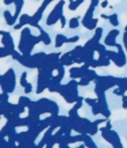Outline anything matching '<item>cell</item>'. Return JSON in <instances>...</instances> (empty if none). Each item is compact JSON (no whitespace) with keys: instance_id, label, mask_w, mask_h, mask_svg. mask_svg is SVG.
Segmentation results:
<instances>
[{"instance_id":"cell-1","label":"cell","mask_w":127,"mask_h":148,"mask_svg":"<svg viewBox=\"0 0 127 148\" xmlns=\"http://www.w3.org/2000/svg\"><path fill=\"white\" fill-rule=\"evenodd\" d=\"M15 86H16L15 72H14L13 68H8L0 76V88H1V91L10 94V92H13L15 90Z\"/></svg>"},{"instance_id":"cell-2","label":"cell","mask_w":127,"mask_h":148,"mask_svg":"<svg viewBox=\"0 0 127 148\" xmlns=\"http://www.w3.org/2000/svg\"><path fill=\"white\" fill-rule=\"evenodd\" d=\"M66 1L65 0H60L55 6L54 8L50 12V14L47 15V18H46V25L51 27V25H54L57 22L60 21V18L62 17L64 15V6H65Z\"/></svg>"},{"instance_id":"cell-3","label":"cell","mask_w":127,"mask_h":148,"mask_svg":"<svg viewBox=\"0 0 127 148\" xmlns=\"http://www.w3.org/2000/svg\"><path fill=\"white\" fill-rule=\"evenodd\" d=\"M52 1H53V0H43L40 7L35 12L33 15L30 16V20H29V24H28V25L33 27V28H38V27H39V21H40L42 17H43V14H44L45 8H46Z\"/></svg>"},{"instance_id":"cell-4","label":"cell","mask_w":127,"mask_h":148,"mask_svg":"<svg viewBox=\"0 0 127 148\" xmlns=\"http://www.w3.org/2000/svg\"><path fill=\"white\" fill-rule=\"evenodd\" d=\"M90 67L87 65V64H83L82 66H75V67H70V69H69V76H70V79H74V80H80V79H82V77H84L85 76V74H87V71L89 69Z\"/></svg>"},{"instance_id":"cell-5","label":"cell","mask_w":127,"mask_h":148,"mask_svg":"<svg viewBox=\"0 0 127 148\" xmlns=\"http://www.w3.org/2000/svg\"><path fill=\"white\" fill-rule=\"evenodd\" d=\"M30 35H32L30 28H23L22 29V32H21V36H20V42H18V51L22 54H24L25 51H27L28 39H29Z\"/></svg>"},{"instance_id":"cell-6","label":"cell","mask_w":127,"mask_h":148,"mask_svg":"<svg viewBox=\"0 0 127 148\" xmlns=\"http://www.w3.org/2000/svg\"><path fill=\"white\" fill-rule=\"evenodd\" d=\"M0 35H1V43H2V46L9 49L10 51H14V50H15V45H14V39H13L12 35H10L8 31H3V30L0 31Z\"/></svg>"},{"instance_id":"cell-7","label":"cell","mask_w":127,"mask_h":148,"mask_svg":"<svg viewBox=\"0 0 127 148\" xmlns=\"http://www.w3.org/2000/svg\"><path fill=\"white\" fill-rule=\"evenodd\" d=\"M119 34H120V31L118 30V29H112V30H110L109 32H107V35L105 36V38H104V44L106 45V46H115L118 43L115 42V39H117V37L119 36Z\"/></svg>"},{"instance_id":"cell-8","label":"cell","mask_w":127,"mask_h":148,"mask_svg":"<svg viewBox=\"0 0 127 148\" xmlns=\"http://www.w3.org/2000/svg\"><path fill=\"white\" fill-rule=\"evenodd\" d=\"M42 42V38L40 36H33V35H30L29 39H28V45H27V51L24 53V56H31V51L32 49L35 47V45H37L38 43Z\"/></svg>"},{"instance_id":"cell-9","label":"cell","mask_w":127,"mask_h":148,"mask_svg":"<svg viewBox=\"0 0 127 148\" xmlns=\"http://www.w3.org/2000/svg\"><path fill=\"white\" fill-rule=\"evenodd\" d=\"M82 52H83V46H81V45H77L73 50H70V57L74 60V64H77V65L82 64V61H81Z\"/></svg>"},{"instance_id":"cell-10","label":"cell","mask_w":127,"mask_h":148,"mask_svg":"<svg viewBox=\"0 0 127 148\" xmlns=\"http://www.w3.org/2000/svg\"><path fill=\"white\" fill-rule=\"evenodd\" d=\"M98 3H99V0H91V1H90V5H89V7H88V9H87V12H85V14H84L83 20L94 18V13H95V9H96V7L98 6Z\"/></svg>"},{"instance_id":"cell-11","label":"cell","mask_w":127,"mask_h":148,"mask_svg":"<svg viewBox=\"0 0 127 148\" xmlns=\"http://www.w3.org/2000/svg\"><path fill=\"white\" fill-rule=\"evenodd\" d=\"M104 121H107L106 120V118H102V119H97V120H94L92 123H91V125H90V127H89V130H88V134L89 135H95L98 131H99V128H98V125L99 124H102V123H104Z\"/></svg>"},{"instance_id":"cell-12","label":"cell","mask_w":127,"mask_h":148,"mask_svg":"<svg viewBox=\"0 0 127 148\" xmlns=\"http://www.w3.org/2000/svg\"><path fill=\"white\" fill-rule=\"evenodd\" d=\"M99 132H100L102 138H103L107 143H110V145L112 146V143H113V139H112L111 130H109V128H106L105 126H103V127H100V128H99Z\"/></svg>"},{"instance_id":"cell-13","label":"cell","mask_w":127,"mask_h":148,"mask_svg":"<svg viewBox=\"0 0 127 148\" xmlns=\"http://www.w3.org/2000/svg\"><path fill=\"white\" fill-rule=\"evenodd\" d=\"M29 20H30V15L29 14H21V16L18 17V23L14 25V29L15 30H18L22 27L29 24Z\"/></svg>"},{"instance_id":"cell-14","label":"cell","mask_w":127,"mask_h":148,"mask_svg":"<svg viewBox=\"0 0 127 148\" xmlns=\"http://www.w3.org/2000/svg\"><path fill=\"white\" fill-rule=\"evenodd\" d=\"M47 113L52 114V116H58L59 114V105L57 102L50 99L48 105H47Z\"/></svg>"},{"instance_id":"cell-15","label":"cell","mask_w":127,"mask_h":148,"mask_svg":"<svg viewBox=\"0 0 127 148\" xmlns=\"http://www.w3.org/2000/svg\"><path fill=\"white\" fill-rule=\"evenodd\" d=\"M98 18H90V20H82V25L88 30H94L97 28Z\"/></svg>"},{"instance_id":"cell-16","label":"cell","mask_w":127,"mask_h":148,"mask_svg":"<svg viewBox=\"0 0 127 148\" xmlns=\"http://www.w3.org/2000/svg\"><path fill=\"white\" fill-rule=\"evenodd\" d=\"M37 29L39 30V36H40V38H42V43H43L44 45H50V44H51V37H50V35H48L40 25H39Z\"/></svg>"},{"instance_id":"cell-17","label":"cell","mask_w":127,"mask_h":148,"mask_svg":"<svg viewBox=\"0 0 127 148\" xmlns=\"http://www.w3.org/2000/svg\"><path fill=\"white\" fill-rule=\"evenodd\" d=\"M60 62H61L64 66H70V65L74 64V60H73L72 57H70V51L65 52L64 54H61V57H60Z\"/></svg>"},{"instance_id":"cell-18","label":"cell","mask_w":127,"mask_h":148,"mask_svg":"<svg viewBox=\"0 0 127 148\" xmlns=\"http://www.w3.org/2000/svg\"><path fill=\"white\" fill-rule=\"evenodd\" d=\"M9 108H10V111H12L13 114H18V116H21V114L25 111V108H24L23 105L18 104V103H16V104L9 103Z\"/></svg>"},{"instance_id":"cell-19","label":"cell","mask_w":127,"mask_h":148,"mask_svg":"<svg viewBox=\"0 0 127 148\" xmlns=\"http://www.w3.org/2000/svg\"><path fill=\"white\" fill-rule=\"evenodd\" d=\"M100 16H102L103 18L107 20V21L111 23V25H112V27H118V25H119L118 15H117L115 13H113V14H111V15H105V14H102Z\"/></svg>"},{"instance_id":"cell-20","label":"cell","mask_w":127,"mask_h":148,"mask_svg":"<svg viewBox=\"0 0 127 148\" xmlns=\"http://www.w3.org/2000/svg\"><path fill=\"white\" fill-rule=\"evenodd\" d=\"M3 18H5V21H6V24L7 25H15V21H16V18L14 17V15H12V13L9 12V10H5L3 12Z\"/></svg>"},{"instance_id":"cell-21","label":"cell","mask_w":127,"mask_h":148,"mask_svg":"<svg viewBox=\"0 0 127 148\" xmlns=\"http://www.w3.org/2000/svg\"><path fill=\"white\" fill-rule=\"evenodd\" d=\"M115 47H117V52H118L119 59H120L122 66H125L126 62H127V59H126V53H125V51H124V47L121 46V44H117Z\"/></svg>"},{"instance_id":"cell-22","label":"cell","mask_w":127,"mask_h":148,"mask_svg":"<svg viewBox=\"0 0 127 148\" xmlns=\"http://www.w3.org/2000/svg\"><path fill=\"white\" fill-rule=\"evenodd\" d=\"M14 5H15V13H14V17L17 20L21 16V9L24 5V0H14Z\"/></svg>"},{"instance_id":"cell-23","label":"cell","mask_w":127,"mask_h":148,"mask_svg":"<svg viewBox=\"0 0 127 148\" xmlns=\"http://www.w3.org/2000/svg\"><path fill=\"white\" fill-rule=\"evenodd\" d=\"M67 40H68V37H66V36L62 35V34H58V35L55 36L54 46H55V47H60V46H62L64 44H66Z\"/></svg>"},{"instance_id":"cell-24","label":"cell","mask_w":127,"mask_h":148,"mask_svg":"<svg viewBox=\"0 0 127 148\" xmlns=\"http://www.w3.org/2000/svg\"><path fill=\"white\" fill-rule=\"evenodd\" d=\"M83 143L85 145V147H87V148H96V147H97V146H96V143H95V141L92 140L91 135H89V134H84Z\"/></svg>"},{"instance_id":"cell-25","label":"cell","mask_w":127,"mask_h":148,"mask_svg":"<svg viewBox=\"0 0 127 148\" xmlns=\"http://www.w3.org/2000/svg\"><path fill=\"white\" fill-rule=\"evenodd\" d=\"M84 140V134H76V135H70L68 138V143H76V142H83Z\"/></svg>"},{"instance_id":"cell-26","label":"cell","mask_w":127,"mask_h":148,"mask_svg":"<svg viewBox=\"0 0 127 148\" xmlns=\"http://www.w3.org/2000/svg\"><path fill=\"white\" fill-rule=\"evenodd\" d=\"M98 76H99V75H98V74L96 73V71H95L94 68H89V69L87 71L85 77H88V79H89V80H90L91 82H92V81H95V80H96V79H97Z\"/></svg>"},{"instance_id":"cell-27","label":"cell","mask_w":127,"mask_h":148,"mask_svg":"<svg viewBox=\"0 0 127 148\" xmlns=\"http://www.w3.org/2000/svg\"><path fill=\"white\" fill-rule=\"evenodd\" d=\"M83 2H84V0H73L72 2L68 3V9H69V10H75V9H77Z\"/></svg>"},{"instance_id":"cell-28","label":"cell","mask_w":127,"mask_h":148,"mask_svg":"<svg viewBox=\"0 0 127 148\" xmlns=\"http://www.w3.org/2000/svg\"><path fill=\"white\" fill-rule=\"evenodd\" d=\"M79 16L77 17H72V18H69V21H68V27L70 28V29H76V28H79V25H80V21H79Z\"/></svg>"},{"instance_id":"cell-29","label":"cell","mask_w":127,"mask_h":148,"mask_svg":"<svg viewBox=\"0 0 127 148\" xmlns=\"http://www.w3.org/2000/svg\"><path fill=\"white\" fill-rule=\"evenodd\" d=\"M17 103H18V104H21V105H23L24 108H28V106H29V104L31 103V99H30L29 97H27V96H20V97H18Z\"/></svg>"},{"instance_id":"cell-30","label":"cell","mask_w":127,"mask_h":148,"mask_svg":"<svg viewBox=\"0 0 127 148\" xmlns=\"http://www.w3.org/2000/svg\"><path fill=\"white\" fill-rule=\"evenodd\" d=\"M12 52L9 49L5 47V46H1L0 47V58H5V57H8V56H12Z\"/></svg>"},{"instance_id":"cell-31","label":"cell","mask_w":127,"mask_h":148,"mask_svg":"<svg viewBox=\"0 0 127 148\" xmlns=\"http://www.w3.org/2000/svg\"><path fill=\"white\" fill-rule=\"evenodd\" d=\"M27 75H28V73H27V72H23V73H22V75H21L20 84H21V87H22V88H25V87L29 84V82L27 81Z\"/></svg>"},{"instance_id":"cell-32","label":"cell","mask_w":127,"mask_h":148,"mask_svg":"<svg viewBox=\"0 0 127 148\" xmlns=\"http://www.w3.org/2000/svg\"><path fill=\"white\" fill-rule=\"evenodd\" d=\"M90 68H97V67H100V62H99V60L98 59H92V60H90V61H88V62H85Z\"/></svg>"},{"instance_id":"cell-33","label":"cell","mask_w":127,"mask_h":148,"mask_svg":"<svg viewBox=\"0 0 127 148\" xmlns=\"http://www.w3.org/2000/svg\"><path fill=\"white\" fill-rule=\"evenodd\" d=\"M7 103H9L8 102V92L1 91V94H0V104H7Z\"/></svg>"},{"instance_id":"cell-34","label":"cell","mask_w":127,"mask_h":148,"mask_svg":"<svg viewBox=\"0 0 127 148\" xmlns=\"http://www.w3.org/2000/svg\"><path fill=\"white\" fill-rule=\"evenodd\" d=\"M91 112L94 116H97V114H100V104L97 102L94 106H91Z\"/></svg>"},{"instance_id":"cell-35","label":"cell","mask_w":127,"mask_h":148,"mask_svg":"<svg viewBox=\"0 0 127 148\" xmlns=\"http://www.w3.org/2000/svg\"><path fill=\"white\" fill-rule=\"evenodd\" d=\"M83 102H84V98L82 97V96H79V98H77V101L74 103V109L75 110H79V109H81V106H82V104H83Z\"/></svg>"},{"instance_id":"cell-36","label":"cell","mask_w":127,"mask_h":148,"mask_svg":"<svg viewBox=\"0 0 127 148\" xmlns=\"http://www.w3.org/2000/svg\"><path fill=\"white\" fill-rule=\"evenodd\" d=\"M84 102H85V103H87V104H88V105H89V106L91 108V106H94V105H95V104H96V103L98 102V99H97V97H96V98H90V97H85V98H84Z\"/></svg>"},{"instance_id":"cell-37","label":"cell","mask_w":127,"mask_h":148,"mask_svg":"<svg viewBox=\"0 0 127 148\" xmlns=\"http://www.w3.org/2000/svg\"><path fill=\"white\" fill-rule=\"evenodd\" d=\"M90 82H91V81H90L88 77L84 76V77H82V79L79 80V86H80V87H85V86H88Z\"/></svg>"},{"instance_id":"cell-38","label":"cell","mask_w":127,"mask_h":148,"mask_svg":"<svg viewBox=\"0 0 127 148\" xmlns=\"http://www.w3.org/2000/svg\"><path fill=\"white\" fill-rule=\"evenodd\" d=\"M79 36H73V37H68V40H67V43H76L77 40H79Z\"/></svg>"},{"instance_id":"cell-39","label":"cell","mask_w":127,"mask_h":148,"mask_svg":"<svg viewBox=\"0 0 127 148\" xmlns=\"http://www.w3.org/2000/svg\"><path fill=\"white\" fill-rule=\"evenodd\" d=\"M24 89V94H30L31 91H32V84L31 83H29L25 88H23Z\"/></svg>"},{"instance_id":"cell-40","label":"cell","mask_w":127,"mask_h":148,"mask_svg":"<svg viewBox=\"0 0 127 148\" xmlns=\"http://www.w3.org/2000/svg\"><path fill=\"white\" fill-rule=\"evenodd\" d=\"M121 98H122V108L127 110V96L124 95V96H121Z\"/></svg>"},{"instance_id":"cell-41","label":"cell","mask_w":127,"mask_h":148,"mask_svg":"<svg viewBox=\"0 0 127 148\" xmlns=\"http://www.w3.org/2000/svg\"><path fill=\"white\" fill-rule=\"evenodd\" d=\"M66 23H67V21H66V17L62 15V17L60 18V27H61V28H65Z\"/></svg>"},{"instance_id":"cell-42","label":"cell","mask_w":127,"mask_h":148,"mask_svg":"<svg viewBox=\"0 0 127 148\" xmlns=\"http://www.w3.org/2000/svg\"><path fill=\"white\" fill-rule=\"evenodd\" d=\"M122 40H124V44H127V30H125V32H124Z\"/></svg>"},{"instance_id":"cell-43","label":"cell","mask_w":127,"mask_h":148,"mask_svg":"<svg viewBox=\"0 0 127 148\" xmlns=\"http://www.w3.org/2000/svg\"><path fill=\"white\" fill-rule=\"evenodd\" d=\"M3 3H5L6 6H8V5L14 3V0H3Z\"/></svg>"},{"instance_id":"cell-44","label":"cell","mask_w":127,"mask_h":148,"mask_svg":"<svg viewBox=\"0 0 127 148\" xmlns=\"http://www.w3.org/2000/svg\"><path fill=\"white\" fill-rule=\"evenodd\" d=\"M105 127H106V128H109V130H112V125H111V121H110V120H107V121H106Z\"/></svg>"},{"instance_id":"cell-45","label":"cell","mask_w":127,"mask_h":148,"mask_svg":"<svg viewBox=\"0 0 127 148\" xmlns=\"http://www.w3.org/2000/svg\"><path fill=\"white\" fill-rule=\"evenodd\" d=\"M109 6V2H107V0H104L103 2H102V7L103 8H105V7H107Z\"/></svg>"},{"instance_id":"cell-46","label":"cell","mask_w":127,"mask_h":148,"mask_svg":"<svg viewBox=\"0 0 127 148\" xmlns=\"http://www.w3.org/2000/svg\"><path fill=\"white\" fill-rule=\"evenodd\" d=\"M124 47H125V50H126V52H127V44H124Z\"/></svg>"},{"instance_id":"cell-47","label":"cell","mask_w":127,"mask_h":148,"mask_svg":"<svg viewBox=\"0 0 127 148\" xmlns=\"http://www.w3.org/2000/svg\"><path fill=\"white\" fill-rule=\"evenodd\" d=\"M125 30H127V24H126V27H125Z\"/></svg>"},{"instance_id":"cell-48","label":"cell","mask_w":127,"mask_h":148,"mask_svg":"<svg viewBox=\"0 0 127 148\" xmlns=\"http://www.w3.org/2000/svg\"><path fill=\"white\" fill-rule=\"evenodd\" d=\"M68 1H69V2H72V1H73V0H68Z\"/></svg>"},{"instance_id":"cell-49","label":"cell","mask_w":127,"mask_h":148,"mask_svg":"<svg viewBox=\"0 0 127 148\" xmlns=\"http://www.w3.org/2000/svg\"><path fill=\"white\" fill-rule=\"evenodd\" d=\"M126 138H127V136H126Z\"/></svg>"}]
</instances>
